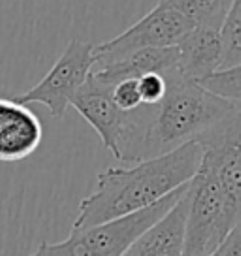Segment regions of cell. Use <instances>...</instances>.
Instances as JSON below:
<instances>
[{
	"mask_svg": "<svg viewBox=\"0 0 241 256\" xmlns=\"http://www.w3.org/2000/svg\"><path fill=\"white\" fill-rule=\"evenodd\" d=\"M204 158L200 142H188L162 156L136 162L134 168H108L94 190L83 198L72 230L110 222L154 206L192 181Z\"/></svg>",
	"mask_w": 241,
	"mask_h": 256,
	"instance_id": "cell-1",
	"label": "cell"
},
{
	"mask_svg": "<svg viewBox=\"0 0 241 256\" xmlns=\"http://www.w3.org/2000/svg\"><path fill=\"white\" fill-rule=\"evenodd\" d=\"M240 106L213 94L179 70L168 72V90L160 102L147 106L142 160L162 156L188 142H198L208 130Z\"/></svg>",
	"mask_w": 241,
	"mask_h": 256,
	"instance_id": "cell-2",
	"label": "cell"
},
{
	"mask_svg": "<svg viewBox=\"0 0 241 256\" xmlns=\"http://www.w3.org/2000/svg\"><path fill=\"white\" fill-rule=\"evenodd\" d=\"M188 184L190 181L154 206L134 215L88 226L83 230H72L68 240L60 243H42L30 256H122L140 234L162 218L185 196Z\"/></svg>",
	"mask_w": 241,
	"mask_h": 256,
	"instance_id": "cell-3",
	"label": "cell"
},
{
	"mask_svg": "<svg viewBox=\"0 0 241 256\" xmlns=\"http://www.w3.org/2000/svg\"><path fill=\"white\" fill-rule=\"evenodd\" d=\"M185 256H209L241 222L211 170L200 166L188 186Z\"/></svg>",
	"mask_w": 241,
	"mask_h": 256,
	"instance_id": "cell-4",
	"label": "cell"
},
{
	"mask_svg": "<svg viewBox=\"0 0 241 256\" xmlns=\"http://www.w3.org/2000/svg\"><path fill=\"white\" fill-rule=\"evenodd\" d=\"M94 68V46L83 40L70 42L51 70L30 90L16 98L19 104H42L51 117L62 119Z\"/></svg>",
	"mask_w": 241,
	"mask_h": 256,
	"instance_id": "cell-5",
	"label": "cell"
},
{
	"mask_svg": "<svg viewBox=\"0 0 241 256\" xmlns=\"http://www.w3.org/2000/svg\"><path fill=\"white\" fill-rule=\"evenodd\" d=\"M192 28L194 24L183 14L160 2L117 38L94 48V68L115 62L122 56L144 49L174 48Z\"/></svg>",
	"mask_w": 241,
	"mask_h": 256,
	"instance_id": "cell-6",
	"label": "cell"
},
{
	"mask_svg": "<svg viewBox=\"0 0 241 256\" xmlns=\"http://www.w3.org/2000/svg\"><path fill=\"white\" fill-rule=\"evenodd\" d=\"M72 108L87 120L96 132L106 149L113 152V156L119 151L120 140L126 128L128 112H122L113 102L112 87L100 83L96 78L85 81V85L74 96Z\"/></svg>",
	"mask_w": 241,
	"mask_h": 256,
	"instance_id": "cell-7",
	"label": "cell"
},
{
	"mask_svg": "<svg viewBox=\"0 0 241 256\" xmlns=\"http://www.w3.org/2000/svg\"><path fill=\"white\" fill-rule=\"evenodd\" d=\"M40 117L17 100L0 98V162H21L40 149Z\"/></svg>",
	"mask_w": 241,
	"mask_h": 256,
	"instance_id": "cell-8",
	"label": "cell"
},
{
	"mask_svg": "<svg viewBox=\"0 0 241 256\" xmlns=\"http://www.w3.org/2000/svg\"><path fill=\"white\" fill-rule=\"evenodd\" d=\"M186 194L162 218L140 234L122 256H185Z\"/></svg>",
	"mask_w": 241,
	"mask_h": 256,
	"instance_id": "cell-9",
	"label": "cell"
},
{
	"mask_svg": "<svg viewBox=\"0 0 241 256\" xmlns=\"http://www.w3.org/2000/svg\"><path fill=\"white\" fill-rule=\"evenodd\" d=\"M177 70L192 81H204L222 68V40L215 28L194 26L176 46Z\"/></svg>",
	"mask_w": 241,
	"mask_h": 256,
	"instance_id": "cell-10",
	"label": "cell"
},
{
	"mask_svg": "<svg viewBox=\"0 0 241 256\" xmlns=\"http://www.w3.org/2000/svg\"><path fill=\"white\" fill-rule=\"evenodd\" d=\"M177 62L179 55L176 46L162 49H144L122 56L115 62L92 68V78L112 87L122 80H140L147 74H166L170 70H176Z\"/></svg>",
	"mask_w": 241,
	"mask_h": 256,
	"instance_id": "cell-11",
	"label": "cell"
},
{
	"mask_svg": "<svg viewBox=\"0 0 241 256\" xmlns=\"http://www.w3.org/2000/svg\"><path fill=\"white\" fill-rule=\"evenodd\" d=\"M204 151L241 166V106L198 140Z\"/></svg>",
	"mask_w": 241,
	"mask_h": 256,
	"instance_id": "cell-12",
	"label": "cell"
},
{
	"mask_svg": "<svg viewBox=\"0 0 241 256\" xmlns=\"http://www.w3.org/2000/svg\"><path fill=\"white\" fill-rule=\"evenodd\" d=\"M177 10L194 24L220 30L232 0H160Z\"/></svg>",
	"mask_w": 241,
	"mask_h": 256,
	"instance_id": "cell-13",
	"label": "cell"
},
{
	"mask_svg": "<svg viewBox=\"0 0 241 256\" xmlns=\"http://www.w3.org/2000/svg\"><path fill=\"white\" fill-rule=\"evenodd\" d=\"M222 40V68H230L241 62V0H232L230 10L220 26ZM220 68V70H222Z\"/></svg>",
	"mask_w": 241,
	"mask_h": 256,
	"instance_id": "cell-14",
	"label": "cell"
},
{
	"mask_svg": "<svg viewBox=\"0 0 241 256\" xmlns=\"http://www.w3.org/2000/svg\"><path fill=\"white\" fill-rule=\"evenodd\" d=\"M200 83L213 94L241 106V62L230 68H222Z\"/></svg>",
	"mask_w": 241,
	"mask_h": 256,
	"instance_id": "cell-15",
	"label": "cell"
},
{
	"mask_svg": "<svg viewBox=\"0 0 241 256\" xmlns=\"http://www.w3.org/2000/svg\"><path fill=\"white\" fill-rule=\"evenodd\" d=\"M112 96L113 102L122 112H132L140 106H144V98L140 92L138 80H122L112 85Z\"/></svg>",
	"mask_w": 241,
	"mask_h": 256,
	"instance_id": "cell-16",
	"label": "cell"
},
{
	"mask_svg": "<svg viewBox=\"0 0 241 256\" xmlns=\"http://www.w3.org/2000/svg\"><path fill=\"white\" fill-rule=\"evenodd\" d=\"M138 85H140V92H142V98H144V104L153 106L156 102H160L164 94H166V90H168V72L147 74V76L138 80Z\"/></svg>",
	"mask_w": 241,
	"mask_h": 256,
	"instance_id": "cell-17",
	"label": "cell"
},
{
	"mask_svg": "<svg viewBox=\"0 0 241 256\" xmlns=\"http://www.w3.org/2000/svg\"><path fill=\"white\" fill-rule=\"evenodd\" d=\"M209 256H241V222L234 226L232 232Z\"/></svg>",
	"mask_w": 241,
	"mask_h": 256,
	"instance_id": "cell-18",
	"label": "cell"
}]
</instances>
